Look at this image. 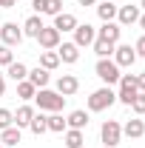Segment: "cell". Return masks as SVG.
<instances>
[{
  "label": "cell",
  "mask_w": 145,
  "mask_h": 148,
  "mask_svg": "<svg viewBox=\"0 0 145 148\" xmlns=\"http://www.w3.org/2000/svg\"><path fill=\"white\" fill-rule=\"evenodd\" d=\"M34 103L40 111H49V114H54V111H63V106H66V97L63 94L51 91V88H37L34 94Z\"/></svg>",
  "instance_id": "1"
},
{
  "label": "cell",
  "mask_w": 145,
  "mask_h": 148,
  "mask_svg": "<svg viewBox=\"0 0 145 148\" xmlns=\"http://www.w3.org/2000/svg\"><path fill=\"white\" fill-rule=\"evenodd\" d=\"M114 103H117V91H114L111 86H103V88L91 91V97H88V111H105V108H111Z\"/></svg>",
  "instance_id": "2"
},
{
  "label": "cell",
  "mask_w": 145,
  "mask_h": 148,
  "mask_svg": "<svg viewBox=\"0 0 145 148\" xmlns=\"http://www.w3.org/2000/svg\"><path fill=\"white\" fill-rule=\"evenodd\" d=\"M97 77L105 83V86H114V83H120V66L111 60V57H103V60H97Z\"/></svg>",
  "instance_id": "3"
},
{
  "label": "cell",
  "mask_w": 145,
  "mask_h": 148,
  "mask_svg": "<svg viewBox=\"0 0 145 148\" xmlns=\"http://www.w3.org/2000/svg\"><path fill=\"white\" fill-rule=\"evenodd\" d=\"M137 74H120V91H117V100L122 106H131V100L137 97Z\"/></svg>",
  "instance_id": "4"
},
{
  "label": "cell",
  "mask_w": 145,
  "mask_h": 148,
  "mask_svg": "<svg viewBox=\"0 0 145 148\" xmlns=\"http://www.w3.org/2000/svg\"><path fill=\"white\" fill-rule=\"evenodd\" d=\"M100 137H103V143H105L108 148L120 145V140H122V125H120L117 120H105L103 128H100Z\"/></svg>",
  "instance_id": "5"
},
{
  "label": "cell",
  "mask_w": 145,
  "mask_h": 148,
  "mask_svg": "<svg viewBox=\"0 0 145 148\" xmlns=\"http://www.w3.org/2000/svg\"><path fill=\"white\" fill-rule=\"evenodd\" d=\"M97 40V29L91 26V23H77V29H74V46L77 49H85V46H91Z\"/></svg>",
  "instance_id": "6"
},
{
  "label": "cell",
  "mask_w": 145,
  "mask_h": 148,
  "mask_svg": "<svg viewBox=\"0 0 145 148\" xmlns=\"http://www.w3.org/2000/svg\"><path fill=\"white\" fill-rule=\"evenodd\" d=\"M60 32H57L54 26H43V29H40V34L34 37L37 43H40V49H43V51H54L57 46H60Z\"/></svg>",
  "instance_id": "7"
},
{
  "label": "cell",
  "mask_w": 145,
  "mask_h": 148,
  "mask_svg": "<svg viewBox=\"0 0 145 148\" xmlns=\"http://www.w3.org/2000/svg\"><path fill=\"white\" fill-rule=\"evenodd\" d=\"M111 60H114L120 69H131V66L137 63V51H134V46H122V43H117Z\"/></svg>",
  "instance_id": "8"
},
{
  "label": "cell",
  "mask_w": 145,
  "mask_h": 148,
  "mask_svg": "<svg viewBox=\"0 0 145 148\" xmlns=\"http://www.w3.org/2000/svg\"><path fill=\"white\" fill-rule=\"evenodd\" d=\"M0 43L9 46V49L12 46H20L23 43V29H20L17 23H3L0 26Z\"/></svg>",
  "instance_id": "9"
},
{
  "label": "cell",
  "mask_w": 145,
  "mask_h": 148,
  "mask_svg": "<svg viewBox=\"0 0 145 148\" xmlns=\"http://www.w3.org/2000/svg\"><path fill=\"white\" fill-rule=\"evenodd\" d=\"M77 88H80V80H77L74 74H60V77H57V94L71 97V94H77Z\"/></svg>",
  "instance_id": "10"
},
{
  "label": "cell",
  "mask_w": 145,
  "mask_h": 148,
  "mask_svg": "<svg viewBox=\"0 0 145 148\" xmlns=\"http://www.w3.org/2000/svg\"><path fill=\"white\" fill-rule=\"evenodd\" d=\"M140 14H142L140 6H120V9H117V23H120V26H134V23L140 20Z\"/></svg>",
  "instance_id": "11"
},
{
  "label": "cell",
  "mask_w": 145,
  "mask_h": 148,
  "mask_svg": "<svg viewBox=\"0 0 145 148\" xmlns=\"http://www.w3.org/2000/svg\"><path fill=\"white\" fill-rule=\"evenodd\" d=\"M51 26H54L60 34H66V32H74V29H77V17H74L71 12H60V14L54 17V23H51Z\"/></svg>",
  "instance_id": "12"
},
{
  "label": "cell",
  "mask_w": 145,
  "mask_h": 148,
  "mask_svg": "<svg viewBox=\"0 0 145 148\" xmlns=\"http://www.w3.org/2000/svg\"><path fill=\"white\" fill-rule=\"evenodd\" d=\"M120 34H122V26H120V23H114V20H111V23H103V29L97 32V37L108 40V43H114V46L120 43Z\"/></svg>",
  "instance_id": "13"
},
{
  "label": "cell",
  "mask_w": 145,
  "mask_h": 148,
  "mask_svg": "<svg viewBox=\"0 0 145 148\" xmlns=\"http://www.w3.org/2000/svg\"><path fill=\"white\" fill-rule=\"evenodd\" d=\"M54 51L60 54V63H77V60H80V49H77L74 43H60Z\"/></svg>",
  "instance_id": "14"
},
{
  "label": "cell",
  "mask_w": 145,
  "mask_h": 148,
  "mask_svg": "<svg viewBox=\"0 0 145 148\" xmlns=\"http://www.w3.org/2000/svg\"><path fill=\"white\" fill-rule=\"evenodd\" d=\"M122 134H125L128 140H140V137H145V123L137 117V120H128L125 125H122Z\"/></svg>",
  "instance_id": "15"
},
{
  "label": "cell",
  "mask_w": 145,
  "mask_h": 148,
  "mask_svg": "<svg viewBox=\"0 0 145 148\" xmlns=\"http://www.w3.org/2000/svg\"><path fill=\"white\" fill-rule=\"evenodd\" d=\"M43 26H46L43 17H40V14H31V17H26V23H23L20 29H23V37H37Z\"/></svg>",
  "instance_id": "16"
},
{
  "label": "cell",
  "mask_w": 145,
  "mask_h": 148,
  "mask_svg": "<svg viewBox=\"0 0 145 148\" xmlns=\"http://www.w3.org/2000/svg\"><path fill=\"white\" fill-rule=\"evenodd\" d=\"M66 125H68V128H77V131H83L85 125H88V111H83V108L71 111V114L66 117Z\"/></svg>",
  "instance_id": "17"
},
{
  "label": "cell",
  "mask_w": 145,
  "mask_h": 148,
  "mask_svg": "<svg viewBox=\"0 0 145 148\" xmlns=\"http://www.w3.org/2000/svg\"><path fill=\"white\" fill-rule=\"evenodd\" d=\"M117 3H111V0H105V3H97V17L103 20V23H111V20H117Z\"/></svg>",
  "instance_id": "18"
},
{
  "label": "cell",
  "mask_w": 145,
  "mask_h": 148,
  "mask_svg": "<svg viewBox=\"0 0 145 148\" xmlns=\"http://www.w3.org/2000/svg\"><path fill=\"white\" fill-rule=\"evenodd\" d=\"M26 80H29L34 88H46L51 77H49V71H46V69H40V66H37V69H31V71H29V77H26Z\"/></svg>",
  "instance_id": "19"
},
{
  "label": "cell",
  "mask_w": 145,
  "mask_h": 148,
  "mask_svg": "<svg viewBox=\"0 0 145 148\" xmlns=\"http://www.w3.org/2000/svg\"><path fill=\"white\" fill-rule=\"evenodd\" d=\"M34 114L37 111L31 108V106H20V108L14 111V125H17V128H29V123H31Z\"/></svg>",
  "instance_id": "20"
},
{
  "label": "cell",
  "mask_w": 145,
  "mask_h": 148,
  "mask_svg": "<svg viewBox=\"0 0 145 148\" xmlns=\"http://www.w3.org/2000/svg\"><path fill=\"white\" fill-rule=\"evenodd\" d=\"M29 131H31L34 137H40V134H46V131H49V120H46V114H43V111L31 117V123H29Z\"/></svg>",
  "instance_id": "21"
},
{
  "label": "cell",
  "mask_w": 145,
  "mask_h": 148,
  "mask_svg": "<svg viewBox=\"0 0 145 148\" xmlns=\"http://www.w3.org/2000/svg\"><path fill=\"white\" fill-rule=\"evenodd\" d=\"M20 137H23V134H20V128H17V125H9V128H3V131H0V143H3V145H17V143H20Z\"/></svg>",
  "instance_id": "22"
},
{
  "label": "cell",
  "mask_w": 145,
  "mask_h": 148,
  "mask_svg": "<svg viewBox=\"0 0 145 148\" xmlns=\"http://www.w3.org/2000/svg\"><path fill=\"white\" fill-rule=\"evenodd\" d=\"M57 66H60V54H57V51H40V69L54 71Z\"/></svg>",
  "instance_id": "23"
},
{
  "label": "cell",
  "mask_w": 145,
  "mask_h": 148,
  "mask_svg": "<svg viewBox=\"0 0 145 148\" xmlns=\"http://www.w3.org/2000/svg\"><path fill=\"white\" fill-rule=\"evenodd\" d=\"M6 74H9L14 83H20V80H26V77H29V69H26V63H17V60H14L12 66H6Z\"/></svg>",
  "instance_id": "24"
},
{
  "label": "cell",
  "mask_w": 145,
  "mask_h": 148,
  "mask_svg": "<svg viewBox=\"0 0 145 148\" xmlns=\"http://www.w3.org/2000/svg\"><path fill=\"white\" fill-rule=\"evenodd\" d=\"M85 143V134L77 128H66V148H83Z\"/></svg>",
  "instance_id": "25"
},
{
  "label": "cell",
  "mask_w": 145,
  "mask_h": 148,
  "mask_svg": "<svg viewBox=\"0 0 145 148\" xmlns=\"http://www.w3.org/2000/svg\"><path fill=\"white\" fill-rule=\"evenodd\" d=\"M91 46H94V54L100 57V60H103V57H111V54H114V43L103 40V37H97V40H94Z\"/></svg>",
  "instance_id": "26"
},
{
  "label": "cell",
  "mask_w": 145,
  "mask_h": 148,
  "mask_svg": "<svg viewBox=\"0 0 145 148\" xmlns=\"http://www.w3.org/2000/svg\"><path fill=\"white\" fill-rule=\"evenodd\" d=\"M46 120H49V131H57V134H63V131L68 128V125H66V120H63V114H60V111H54V114H49V117H46Z\"/></svg>",
  "instance_id": "27"
},
{
  "label": "cell",
  "mask_w": 145,
  "mask_h": 148,
  "mask_svg": "<svg viewBox=\"0 0 145 148\" xmlns=\"http://www.w3.org/2000/svg\"><path fill=\"white\" fill-rule=\"evenodd\" d=\"M34 94H37V88L29 83V80H20L17 83V97L20 100H34Z\"/></svg>",
  "instance_id": "28"
},
{
  "label": "cell",
  "mask_w": 145,
  "mask_h": 148,
  "mask_svg": "<svg viewBox=\"0 0 145 148\" xmlns=\"http://www.w3.org/2000/svg\"><path fill=\"white\" fill-rule=\"evenodd\" d=\"M63 12V0H46V9H43V14H49V17H57Z\"/></svg>",
  "instance_id": "29"
},
{
  "label": "cell",
  "mask_w": 145,
  "mask_h": 148,
  "mask_svg": "<svg viewBox=\"0 0 145 148\" xmlns=\"http://www.w3.org/2000/svg\"><path fill=\"white\" fill-rule=\"evenodd\" d=\"M9 125H14V111L0 108V131H3V128H9Z\"/></svg>",
  "instance_id": "30"
},
{
  "label": "cell",
  "mask_w": 145,
  "mask_h": 148,
  "mask_svg": "<svg viewBox=\"0 0 145 148\" xmlns=\"http://www.w3.org/2000/svg\"><path fill=\"white\" fill-rule=\"evenodd\" d=\"M12 63H14V51L0 43V66H12Z\"/></svg>",
  "instance_id": "31"
},
{
  "label": "cell",
  "mask_w": 145,
  "mask_h": 148,
  "mask_svg": "<svg viewBox=\"0 0 145 148\" xmlns=\"http://www.w3.org/2000/svg\"><path fill=\"white\" fill-rule=\"evenodd\" d=\"M131 108H134V114H140V117L145 114V94H142V91H140L134 100H131Z\"/></svg>",
  "instance_id": "32"
},
{
  "label": "cell",
  "mask_w": 145,
  "mask_h": 148,
  "mask_svg": "<svg viewBox=\"0 0 145 148\" xmlns=\"http://www.w3.org/2000/svg\"><path fill=\"white\" fill-rule=\"evenodd\" d=\"M134 51H137V57H145V34L134 43Z\"/></svg>",
  "instance_id": "33"
},
{
  "label": "cell",
  "mask_w": 145,
  "mask_h": 148,
  "mask_svg": "<svg viewBox=\"0 0 145 148\" xmlns=\"http://www.w3.org/2000/svg\"><path fill=\"white\" fill-rule=\"evenodd\" d=\"M137 91H142V94H145V71H142V74H137Z\"/></svg>",
  "instance_id": "34"
},
{
  "label": "cell",
  "mask_w": 145,
  "mask_h": 148,
  "mask_svg": "<svg viewBox=\"0 0 145 148\" xmlns=\"http://www.w3.org/2000/svg\"><path fill=\"white\" fill-rule=\"evenodd\" d=\"M3 94H6V74L0 71V97H3Z\"/></svg>",
  "instance_id": "35"
},
{
  "label": "cell",
  "mask_w": 145,
  "mask_h": 148,
  "mask_svg": "<svg viewBox=\"0 0 145 148\" xmlns=\"http://www.w3.org/2000/svg\"><path fill=\"white\" fill-rule=\"evenodd\" d=\"M14 3H17V0H0V9H12Z\"/></svg>",
  "instance_id": "36"
},
{
  "label": "cell",
  "mask_w": 145,
  "mask_h": 148,
  "mask_svg": "<svg viewBox=\"0 0 145 148\" xmlns=\"http://www.w3.org/2000/svg\"><path fill=\"white\" fill-rule=\"evenodd\" d=\"M137 23H140V29H142V32H145V12H142V14H140V20H137Z\"/></svg>",
  "instance_id": "37"
},
{
  "label": "cell",
  "mask_w": 145,
  "mask_h": 148,
  "mask_svg": "<svg viewBox=\"0 0 145 148\" xmlns=\"http://www.w3.org/2000/svg\"><path fill=\"white\" fill-rule=\"evenodd\" d=\"M77 3H80V6H94L97 0H77Z\"/></svg>",
  "instance_id": "38"
},
{
  "label": "cell",
  "mask_w": 145,
  "mask_h": 148,
  "mask_svg": "<svg viewBox=\"0 0 145 148\" xmlns=\"http://www.w3.org/2000/svg\"><path fill=\"white\" fill-rule=\"evenodd\" d=\"M140 9H142V12H145V0H140Z\"/></svg>",
  "instance_id": "39"
},
{
  "label": "cell",
  "mask_w": 145,
  "mask_h": 148,
  "mask_svg": "<svg viewBox=\"0 0 145 148\" xmlns=\"http://www.w3.org/2000/svg\"><path fill=\"white\" fill-rule=\"evenodd\" d=\"M0 148H6V145H3V143H0Z\"/></svg>",
  "instance_id": "40"
}]
</instances>
